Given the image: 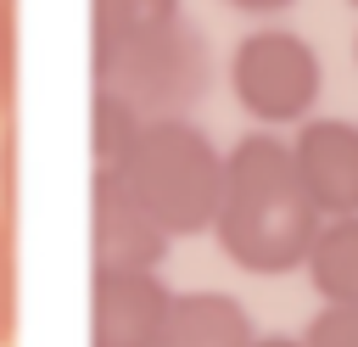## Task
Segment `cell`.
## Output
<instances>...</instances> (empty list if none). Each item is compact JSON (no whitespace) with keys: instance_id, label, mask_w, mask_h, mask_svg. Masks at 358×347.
Segmentation results:
<instances>
[{"instance_id":"obj_1","label":"cell","mask_w":358,"mask_h":347,"mask_svg":"<svg viewBox=\"0 0 358 347\" xmlns=\"http://www.w3.org/2000/svg\"><path fill=\"white\" fill-rule=\"evenodd\" d=\"M319 207L308 201L291 140H274L268 129L241 134L224 151V196L213 218L218 252L246 274H291L308 263L319 235Z\"/></svg>"},{"instance_id":"obj_2","label":"cell","mask_w":358,"mask_h":347,"mask_svg":"<svg viewBox=\"0 0 358 347\" xmlns=\"http://www.w3.org/2000/svg\"><path fill=\"white\" fill-rule=\"evenodd\" d=\"M106 174V168H101ZM117 179L129 185V196L179 241V235H201L218 218V196H224V151L207 140V129H196L190 118H157L140 129L134 151L123 157Z\"/></svg>"},{"instance_id":"obj_3","label":"cell","mask_w":358,"mask_h":347,"mask_svg":"<svg viewBox=\"0 0 358 347\" xmlns=\"http://www.w3.org/2000/svg\"><path fill=\"white\" fill-rule=\"evenodd\" d=\"M90 56H95V90H112L145 123L185 118L213 84V45L190 17H173L117 45H90Z\"/></svg>"},{"instance_id":"obj_4","label":"cell","mask_w":358,"mask_h":347,"mask_svg":"<svg viewBox=\"0 0 358 347\" xmlns=\"http://www.w3.org/2000/svg\"><path fill=\"white\" fill-rule=\"evenodd\" d=\"M229 90L263 129L308 123L324 95V62L296 28H252L229 50Z\"/></svg>"},{"instance_id":"obj_5","label":"cell","mask_w":358,"mask_h":347,"mask_svg":"<svg viewBox=\"0 0 358 347\" xmlns=\"http://www.w3.org/2000/svg\"><path fill=\"white\" fill-rule=\"evenodd\" d=\"M168 246H173V235L129 196V185L117 174L95 168V179H90V252H95V269H106V274H157Z\"/></svg>"},{"instance_id":"obj_6","label":"cell","mask_w":358,"mask_h":347,"mask_svg":"<svg viewBox=\"0 0 358 347\" xmlns=\"http://www.w3.org/2000/svg\"><path fill=\"white\" fill-rule=\"evenodd\" d=\"M291 162L319 218H358V123L313 112L291 134Z\"/></svg>"},{"instance_id":"obj_7","label":"cell","mask_w":358,"mask_h":347,"mask_svg":"<svg viewBox=\"0 0 358 347\" xmlns=\"http://www.w3.org/2000/svg\"><path fill=\"white\" fill-rule=\"evenodd\" d=\"M173 291L162 274H106L90 280V347H157Z\"/></svg>"},{"instance_id":"obj_8","label":"cell","mask_w":358,"mask_h":347,"mask_svg":"<svg viewBox=\"0 0 358 347\" xmlns=\"http://www.w3.org/2000/svg\"><path fill=\"white\" fill-rule=\"evenodd\" d=\"M252 313L229 291H173L157 347H252Z\"/></svg>"},{"instance_id":"obj_9","label":"cell","mask_w":358,"mask_h":347,"mask_svg":"<svg viewBox=\"0 0 358 347\" xmlns=\"http://www.w3.org/2000/svg\"><path fill=\"white\" fill-rule=\"evenodd\" d=\"M302 269H308L319 302L358 308V218H324Z\"/></svg>"},{"instance_id":"obj_10","label":"cell","mask_w":358,"mask_h":347,"mask_svg":"<svg viewBox=\"0 0 358 347\" xmlns=\"http://www.w3.org/2000/svg\"><path fill=\"white\" fill-rule=\"evenodd\" d=\"M140 129H145V118L129 101H117L112 90H95V101H90V151H95V168L117 174L123 157L134 151Z\"/></svg>"},{"instance_id":"obj_11","label":"cell","mask_w":358,"mask_h":347,"mask_svg":"<svg viewBox=\"0 0 358 347\" xmlns=\"http://www.w3.org/2000/svg\"><path fill=\"white\" fill-rule=\"evenodd\" d=\"M90 45H117V39H134V34H151V28H162V22H173V17H185L179 11V0H90Z\"/></svg>"},{"instance_id":"obj_12","label":"cell","mask_w":358,"mask_h":347,"mask_svg":"<svg viewBox=\"0 0 358 347\" xmlns=\"http://www.w3.org/2000/svg\"><path fill=\"white\" fill-rule=\"evenodd\" d=\"M302 347H358V308H319L308 325H302V336H296Z\"/></svg>"},{"instance_id":"obj_13","label":"cell","mask_w":358,"mask_h":347,"mask_svg":"<svg viewBox=\"0 0 358 347\" xmlns=\"http://www.w3.org/2000/svg\"><path fill=\"white\" fill-rule=\"evenodd\" d=\"M17 330V246H11V213L0 207V341Z\"/></svg>"},{"instance_id":"obj_14","label":"cell","mask_w":358,"mask_h":347,"mask_svg":"<svg viewBox=\"0 0 358 347\" xmlns=\"http://www.w3.org/2000/svg\"><path fill=\"white\" fill-rule=\"evenodd\" d=\"M17 95V0H0V112Z\"/></svg>"},{"instance_id":"obj_15","label":"cell","mask_w":358,"mask_h":347,"mask_svg":"<svg viewBox=\"0 0 358 347\" xmlns=\"http://www.w3.org/2000/svg\"><path fill=\"white\" fill-rule=\"evenodd\" d=\"M224 6H235V11H246V17H274V11H285V6H296V0H224Z\"/></svg>"},{"instance_id":"obj_16","label":"cell","mask_w":358,"mask_h":347,"mask_svg":"<svg viewBox=\"0 0 358 347\" xmlns=\"http://www.w3.org/2000/svg\"><path fill=\"white\" fill-rule=\"evenodd\" d=\"M252 347H302V341H296V336H257Z\"/></svg>"},{"instance_id":"obj_17","label":"cell","mask_w":358,"mask_h":347,"mask_svg":"<svg viewBox=\"0 0 358 347\" xmlns=\"http://www.w3.org/2000/svg\"><path fill=\"white\" fill-rule=\"evenodd\" d=\"M352 6H358V0H352Z\"/></svg>"},{"instance_id":"obj_18","label":"cell","mask_w":358,"mask_h":347,"mask_svg":"<svg viewBox=\"0 0 358 347\" xmlns=\"http://www.w3.org/2000/svg\"><path fill=\"white\" fill-rule=\"evenodd\" d=\"M352 50H358V45H352Z\"/></svg>"}]
</instances>
